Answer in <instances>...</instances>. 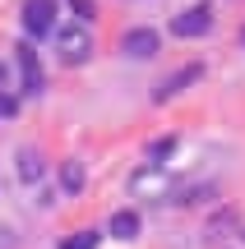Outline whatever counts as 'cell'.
Instances as JSON below:
<instances>
[{
	"instance_id": "6da1fadb",
	"label": "cell",
	"mask_w": 245,
	"mask_h": 249,
	"mask_svg": "<svg viewBox=\"0 0 245 249\" xmlns=\"http://www.w3.org/2000/svg\"><path fill=\"white\" fill-rule=\"evenodd\" d=\"M56 51H60V60H65V65H83V60L93 55V33L83 28V18L56 33Z\"/></svg>"
},
{
	"instance_id": "7a4b0ae2",
	"label": "cell",
	"mask_w": 245,
	"mask_h": 249,
	"mask_svg": "<svg viewBox=\"0 0 245 249\" xmlns=\"http://www.w3.org/2000/svg\"><path fill=\"white\" fill-rule=\"evenodd\" d=\"M23 28L28 37L56 33V0H23Z\"/></svg>"
},
{
	"instance_id": "3957f363",
	"label": "cell",
	"mask_w": 245,
	"mask_h": 249,
	"mask_svg": "<svg viewBox=\"0 0 245 249\" xmlns=\"http://www.w3.org/2000/svg\"><path fill=\"white\" fill-rule=\"evenodd\" d=\"M213 28V5H190L171 18V33L176 37H204Z\"/></svg>"
},
{
	"instance_id": "277c9868",
	"label": "cell",
	"mask_w": 245,
	"mask_h": 249,
	"mask_svg": "<svg viewBox=\"0 0 245 249\" xmlns=\"http://www.w3.org/2000/svg\"><path fill=\"white\" fill-rule=\"evenodd\" d=\"M120 51H125L130 60H153V55L162 51V37H157L153 28H130V33L120 37Z\"/></svg>"
},
{
	"instance_id": "5b68a950",
	"label": "cell",
	"mask_w": 245,
	"mask_h": 249,
	"mask_svg": "<svg viewBox=\"0 0 245 249\" xmlns=\"http://www.w3.org/2000/svg\"><path fill=\"white\" fill-rule=\"evenodd\" d=\"M14 60H19V74H23V92H42V65H37L33 42H19Z\"/></svg>"
},
{
	"instance_id": "8992f818",
	"label": "cell",
	"mask_w": 245,
	"mask_h": 249,
	"mask_svg": "<svg viewBox=\"0 0 245 249\" xmlns=\"http://www.w3.org/2000/svg\"><path fill=\"white\" fill-rule=\"evenodd\" d=\"M199 74H204V65H185V70H176L167 83H157V88H153V102H167V97H176V92H185Z\"/></svg>"
},
{
	"instance_id": "52a82bcc",
	"label": "cell",
	"mask_w": 245,
	"mask_h": 249,
	"mask_svg": "<svg viewBox=\"0 0 245 249\" xmlns=\"http://www.w3.org/2000/svg\"><path fill=\"white\" fill-rule=\"evenodd\" d=\"M111 235H116V240H134L139 235V213L134 208H120V213L111 217Z\"/></svg>"
},
{
	"instance_id": "ba28073f",
	"label": "cell",
	"mask_w": 245,
	"mask_h": 249,
	"mask_svg": "<svg viewBox=\"0 0 245 249\" xmlns=\"http://www.w3.org/2000/svg\"><path fill=\"white\" fill-rule=\"evenodd\" d=\"M19 180L23 185H33V180H42V152H19Z\"/></svg>"
},
{
	"instance_id": "9c48e42d",
	"label": "cell",
	"mask_w": 245,
	"mask_h": 249,
	"mask_svg": "<svg viewBox=\"0 0 245 249\" xmlns=\"http://www.w3.org/2000/svg\"><path fill=\"white\" fill-rule=\"evenodd\" d=\"M60 189L65 194H79L83 189V166L79 161H60Z\"/></svg>"
},
{
	"instance_id": "30bf717a",
	"label": "cell",
	"mask_w": 245,
	"mask_h": 249,
	"mask_svg": "<svg viewBox=\"0 0 245 249\" xmlns=\"http://www.w3.org/2000/svg\"><path fill=\"white\" fill-rule=\"evenodd\" d=\"M97 240H102L97 231H74V235H70V240H65L60 249H97Z\"/></svg>"
},
{
	"instance_id": "8fae6325",
	"label": "cell",
	"mask_w": 245,
	"mask_h": 249,
	"mask_svg": "<svg viewBox=\"0 0 245 249\" xmlns=\"http://www.w3.org/2000/svg\"><path fill=\"white\" fill-rule=\"evenodd\" d=\"M70 9L83 18V23H88V18H97V5H93V0H70Z\"/></svg>"
},
{
	"instance_id": "7c38bea8",
	"label": "cell",
	"mask_w": 245,
	"mask_h": 249,
	"mask_svg": "<svg viewBox=\"0 0 245 249\" xmlns=\"http://www.w3.org/2000/svg\"><path fill=\"white\" fill-rule=\"evenodd\" d=\"M171 148H176V139H157L153 148H148V157H153V161H162V157H171Z\"/></svg>"
},
{
	"instance_id": "4fadbf2b",
	"label": "cell",
	"mask_w": 245,
	"mask_h": 249,
	"mask_svg": "<svg viewBox=\"0 0 245 249\" xmlns=\"http://www.w3.org/2000/svg\"><path fill=\"white\" fill-rule=\"evenodd\" d=\"M0 83H5V65H0Z\"/></svg>"
},
{
	"instance_id": "5bb4252c",
	"label": "cell",
	"mask_w": 245,
	"mask_h": 249,
	"mask_svg": "<svg viewBox=\"0 0 245 249\" xmlns=\"http://www.w3.org/2000/svg\"><path fill=\"white\" fill-rule=\"evenodd\" d=\"M241 42H245V33H241Z\"/></svg>"
}]
</instances>
